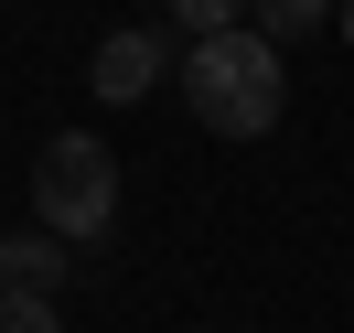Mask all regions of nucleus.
I'll return each instance as SVG.
<instances>
[{"label": "nucleus", "mask_w": 354, "mask_h": 333, "mask_svg": "<svg viewBox=\"0 0 354 333\" xmlns=\"http://www.w3.org/2000/svg\"><path fill=\"white\" fill-rule=\"evenodd\" d=\"M183 97H194V118H204L215 140H258V129H279V97H290L279 44H268L258 22L204 33V44L183 54Z\"/></svg>", "instance_id": "1"}, {"label": "nucleus", "mask_w": 354, "mask_h": 333, "mask_svg": "<svg viewBox=\"0 0 354 333\" xmlns=\"http://www.w3.org/2000/svg\"><path fill=\"white\" fill-rule=\"evenodd\" d=\"M32 215L54 226V237H108L118 226V161H108V140H86V129H65V140H44V161H32Z\"/></svg>", "instance_id": "2"}, {"label": "nucleus", "mask_w": 354, "mask_h": 333, "mask_svg": "<svg viewBox=\"0 0 354 333\" xmlns=\"http://www.w3.org/2000/svg\"><path fill=\"white\" fill-rule=\"evenodd\" d=\"M172 75V54H161V33H140V22H118L108 44H97V97L108 108H140V97Z\"/></svg>", "instance_id": "3"}, {"label": "nucleus", "mask_w": 354, "mask_h": 333, "mask_svg": "<svg viewBox=\"0 0 354 333\" xmlns=\"http://www.w3.org/2000/svg\"><path fill=\"white\" fill-rule=\"evenodd\" d=\"M65 237H54V226H32V237H0V301H11V290H44V301H54V290H65Z\"/></svg>", "instance_id": "4"}, {"label": "nucleus", "mask_w": 354, "mask_h": 333, "mask_svg": "<svg viewBox=\"0 0 354 333\" xmlns=\"http://www.w3.org/2000/svg\"><path fill=\"white\" fill-rule=\"evenodd\" d=\"M247 11H258L268 44H301V33H322V22H333V0H247Z\"/></svg>", "instance_id": "5"}, {"label": "nucleus", "mask_w": 354, "mask_h": 333, "mask_svg": "<svg viewBox=\"0 0 354 333\" xmlns=\"http://www.w3.org/2000/svg\"><path fill=\"white\" fill-rule=\"evenodd\" d=\"M161 11H172V22L204 44V33H236V11H247V0H161Z\"/></svg>", "instance_id": "6"}, {"label": "nucleus", "mask_w": 354, "mask_h": 333, "mask_svg": "<svg viewBox=\"0 0 354 333\" xmlns=\"http://www.w3.org/2000/svg\"><path fill=\"white\" fill-rule=\"evenodd\" d=\"M0 333H65V323H54L44 290H11V301H0Z\"/></svg>", "instance_id": "7"}, {"label": "nucleus", "mask_w": 354, "mask_h": 333, "mask_svg": "<svg viewBox=\"0 0 354 333\" xmlns=\"http://www.w3.org/2000/svg\"><path fill=\"white\" fill-rule=\"evenodd\" d=\"M333 22H344V44H354V0H333Z\"/></svg>", "instance_id": "8"}, {"label": "nucleus", "mask_w": 354, "mask_h": 333, "mask_svg": "<svg viewBox=\"0 0 354 333\" xmlns=\"http://www.w3.org/2000/svg\"><path fill=\"white\" fill-rule=\"evenodd\" d=\"M183 333H194V323H183Z\"/></svg>", "instance_id": "9"}]
</instances>
